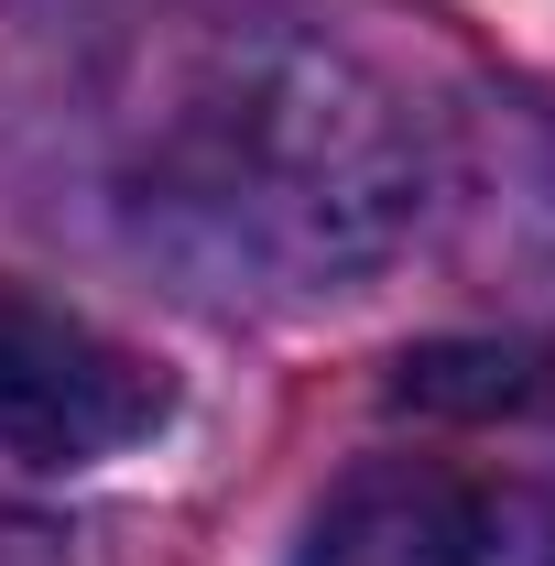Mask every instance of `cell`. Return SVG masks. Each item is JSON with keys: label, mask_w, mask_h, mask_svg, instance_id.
Masks as SVG:
<instances>
[{"label": "cell", "mask_w": 555, "mask_h": 566, "mask_svg": "<svg viewBox=\"0 0 555 566\" xmlns=\"http://www.w3.org/2000/svg\"><path fill=\"white\" fill-rule=\"evenodd\" d=\"M164 424V370L66 305L0 283V447L33 469L121 458Z\"/></svg>", "instance_id": "6da1fadb"}, {"label": "cell", "mask_w": 555, "mask_h": 566, "mask_svg": "<svg viewBox=\"0 0 555 566\" xmlns=\"http://www.w3.org/2000/svg\"><path fill=\"white\" fill-rule=\"evenodd\" d=\"M490 501L436 458H370L316 501L294 566H490Z\"/></svg>", "instance_id": "7a4b0ae2"}, {"label": "cell", "mask_w": 555, "mask_h": 566, "mask_svg": "<svg viewBox=\"0 0 555 566\" xmlns=\"http://www.w3.org/2000/svg\"><path fill=\"white\" fill-rule=\"evenodd\" d=\"M381 392L436 424H534L555 415V349H534V338H425V349L392 359Z\"/></svg>", "instance_id": "3957f363"}, {"label": "cell", "mask_w": 555, "mask_h": 566, "mask_svg": "<svg viewBox=\"0 0 555 566\" xmlns=\"http://www.w3.org/2000/svg\"><path fill=\"white\" fill-rule=\"evenodd\" d=\"M534 566H555V491H545V512H534Z\"/></svg>", "instance_id": "277c9868"}]
</instances>
